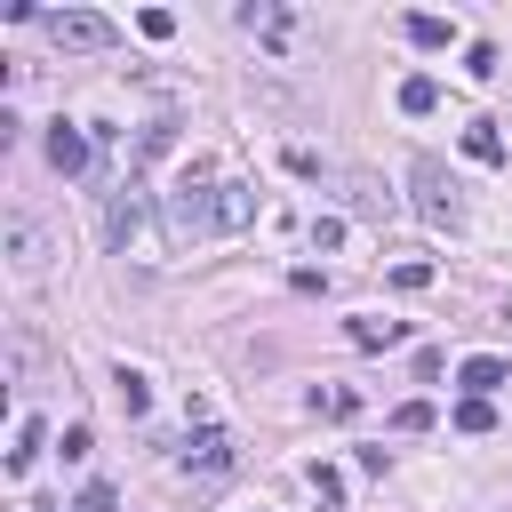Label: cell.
Returning a JSON list of instances; mask_svg holds the SVG:
<instances>
[{"label": "cell", "mask_w": 512, "mask_h": 512, "mask_svg": "<svg viewBox=\"0 0 512 512\" xmlns=\"http://www.w3.org/2000/svg\"><path fill=\"white\" fill-rule=\"evenodd\" d=\"M40 24H48V40H56V48H72V56H96V48H112V40H120V24H112V16H96V8H48Z\"/></svg>", "instance_id": "1"}, {"label": "cell", "mask_w": 512, "mask_h": 512, "mask_svg": "<svg viewBox=\"0 0 512 512\" xmlns=\"http://www.w3.org/2000/svg\"><path fill=\"white\" fill-rule=\"evenodd\" d=\"M408 184H416V216H424V224H440V232H456V224H464V208H456V184H448V168H440L432 152H416Z\"/></svg>", "instance_id": "2"}, {"label": "cell", "mask_w": 512, "mask_h": 512, "mask_svg": "<svg viewBox=\"0 0 512 512\" xmlns=\"http://www.w3.org/2000/svg\"><path fill=\"white\" fill-rule=\"evenodd\" d=\"M200 232H216V184L184 176L168 192V240H200Z\"/></svg>", "instance_id": "3"}, {"label": "cell", "mask_w": 512, "mask_h": 512, "mask_svg": "<svg viewBox=\"0 0 512 512\" xmlns=\"http://www.w3.org/2000/svg\"><path fill=\"white\" fill-rule=\"evenodd\" d=\"M232 464H240V448H232L224 424H200V432L184 440V472H192V480H224Z\"/></svg>", "instance_id": "4"}, {"label": "cell", "mask_w": 512, "mask_h": 512, "mask_svg": "<svg viewBox=\"0 0 512 512\" xmlns=\"http://www.w3.org/2000/svg\"><path fill=\"white\" fill-rule=\"evenodd\" d=\"M48 168H56V176H80V168H88V136H80L72 120L48 128Z\"/></svg>", "instance_id": "5"}, {"label": "cell", "mask_w": 512, "mask_h": 512, "mask_svg": "<svg viewBox=\"0 0 512 512\" xmlns=\"http://www.w3.org/2000/svg\"><path fill=\"white\" fill-rule=\"evenodd\" d=\"M456 384H464V400H488V392H496V384H512V368H504V360H496V352H472V360H464V368H456Z\"/></svg>", "instance_id": "6"}, {"label": "cell", "mask_w": 512, "mask_h": 512, "mask_svg": "<svg viewBox=\"0 0 512 512\" xmlns=\"http://www.w3.org/2000/svg\"><path fill=\"white\" fill-rule=\"evenodd\" d=\"M136 216H144V200H136V184H120V192H112V208H104V240H112V248H128Z\"/></svg>", "instance_id": "7"}, {"label": "cell", "mask_w": 512, "mask_h": 512, "mask_svg": "<svg viewBox=\"0 0 512 512\" xmlns=\"http://www.w3.org/2000/svg\"><path fill=\"white\" fill-rule=\"evenodd\" d=\"M256 216V192L248 184H216V232H240Z\"/></svg>", "instance_id": "8"}, {"label": "cell", "mask_w": 512, "mask_h": 512, "mask_svg": "<svg viewBox=\"0 0 512 512\" xmlns=\"http://www.w3.org/2000/svg\"><path fill=\"white\" fill-rule=\"evenodd\" d=\"M344 336H352V344H360V352H384V344H400V336H408V328H400V320H376V312H360V320H352V328H344Z\"/></svg>", "instance_id": "9"}, {"label": "cell", "mask_w": 512, "mask_h": 512, "mask_svg": "<svg viewBox=\"0 0 512 512\" xmlns=\"http://www.w3.org/2000/svg\"><path fill=\"white\" fill-rule=\"evenodd\" d=\"M464 152L496 168V160H504V136H496V120H472V128H464Z\"/></svg>", "instance_id": "10"}, {"label": "cell", "mask_w": 512, "mask_h": 512, "mask_svg": "<svg viewBox=\"0 0 512 512\" xmlns=\"http://www.w3.org/2000/svg\"><path fill=\"white\" fill-rule=\"evenodd\" d=\"M40 456V416H16V448H8V472H32Z\"/></svg>", "instance_id": "11"}, {"label": "cell", "mask_w": 512, "mask_h": 512, "mask_svg": "<svg viewBox=\"0 0 512 512\" xmlns=\"http://www.w3.org/2000/svg\"><path fill=\"white\" fill-rule=\"evenodd\" d=\"M408 40H416V48H448L456 24H448V16H408Z\"/></svg>", "instance_id": "12"}, {"label": "cell", "mask_w": 512, "mask_h": 512, "mask_svg": "<svg viewBox=\"0 0 512 512\" xmlns=\"http://www.w3.org/2000/svg\"><path fill=\"white\" fill-rule=\"evenodd\" d=\"M432 104H440V80H432V72L400 80V112H432Z\"/></svg>", "instance_id": "13"}, {"label": "cell", "mask_w": 512, "mask_h": 512, "mask_svg": "<svg viewBox=\"0 0 512 512\" xmlns=\"http://www.w3.org/2000/svg\"><path fill=\"white\" fill-rule=\"evenodd\" d=\"M112 392H120V408H128V416H144V408H152V384H144L136 368H120V376H112Z\"/></svg>", "instance_id": "14"}, {"label": "cell", "mask_w": 512, "mask_h": 512, "mask_svg": "<svg viewBox=\"0 0 512 512\" xmlns=\"http://www.w3.org/2000/svg\"><path fill=\"white\" fill-rule=\"evenodd\" d=\"M8 248H16V264H40V232L24 216H8Z\"/></svg>", "instance_id": "15"}, {"label": "cell", "mask_w": 512, "mask_h": 512, "mask_svg": "<svg viewBox=\"0 0 512 512\" xmlns=\"http://www.w3.org/2000/svg\"><path fill=\"white\" fill-rule=\"evenodd\" d=\"M392 432H432V400H400L392 408Z\"/></svg>", "instance_id": "16"}, {"label": "cell", "mask_w": 512, "mask_h": 512, "mask_svg": "<svg viewBox=\"0 0 512 512\" xmlns=\"http://www.w3.org/2000/svg\"><path fill=\"white\" fill-rule=\"evenodd\" d=\"M304 480H312V496H320V504H344V472H336V464H312Z\"/></svg>", "instance_id": "17"}, {"label": "cell", "mask_w": 512, "mask_h": 512, "mask_svg": "<svg viewBox=\"0 0 512 512\" xmlns=\"http://www.w3.org/2000/svg\"><path fill=\"white\" fill-rule=\"evenodd\" d=\"M488 424H496L488 400H456V432H488Z\"/></svg>", "instance_id": "18"}, {"label": "cell", "mask_w": 512, "mask_h": 512, "mask_svg": "<svg viewBox=\"0 0 512 512\" xmlns=\"http://www.w3.org/2000/svg\"><path fill=\"white\" fill-rule=\"evenodd\" d=\"M72 512H120V496H112V480H88V488H80V504H72Z\"/></svg>", "instance_id": "19"}, {"label": "cell", "mask_w": 512, "mask_h": 512, "mask_svg": "<svg viewBox=\"0 0 512 512\" xmlns=\"http://www.w3.org/2000/svg\"><path fill=\"white\" fill-rule=\"evenodd\" d=\"M464 72H472V80H488V72H496V48H488V40H472V48H464Z\"/></svg>", "instance_id": "20"}, {"label": "cell", "mask_w": 512, "mask_h": 512, "mask_svg": "<svg viewBox=\"0 0 512 512\" xmlns=\"http://www.w3.org/2000/svg\"><path fill=\"white\" fill-rule=\"evenodd\" d=\"M312 408H320V416H360V392H320Z\"/></svg>", "instance_id": "21"}, {"label": "cell", "mask_w": 512, "mask_h": 512, "mask_svg": "<svg viewBox=\"0 0 512 512\" xmlns=\"http://www.w3.org/2000/svg\"><path fill=\"white\" fill-rule=\"evenodd\" d=\"M56 448H64V464H80V456H88V424H64V440H56Z\"/></svg>", "instance_id": "22"}]
</instances>
